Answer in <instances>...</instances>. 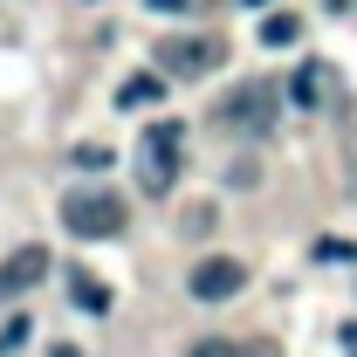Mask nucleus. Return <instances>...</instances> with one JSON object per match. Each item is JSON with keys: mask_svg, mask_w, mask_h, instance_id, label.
<instances>
[{"mask_svg": "<svg viewBox=\"0 0 357 357\" xmlns=\"http://www.w3.org/2000/svg\"><path fill=\"white\" fill-rule=\"evenodd\" d=\"M62 227L83 234V241H110V234H124V199L117 192H69L62 199Z\"/></svg>", "mask_w": 357, "mask_h": 357, "instance_id": "f257e3e1", "label": "nucleus"}, {"mask_svg": "<svg viewBox=\"0 0 357 357\" xmlns=\"http://www.w3.org/2000/svg\"><path fill=\"white\" fill-rule=\"evenodd\" d=\"M178 124H151V131L137 137V178H144V192H172V178H178Z\"/></svg>", "mask_w": 357, "mask_h": 357, "instance_id": "f03ea898", "label": "nucleus"}, {"mask_svg": "<svg viewBox=\"0 0 357 357\" xmlns=\"http://www.w3.org/2000/svg\"><path fill=\"white\" fill-rule=\"evenodd\" d=\"M275 110H282V96H275V83H241L234 96L220 103V124L234 137H268V124H275Z\"/></svg>", "mask_w": 357, "mask_h": 357, "instance_id": "7ed1b4c3", "label": "nucleus"}, {"mask_svg": "<svg viewBox=\"0 0 357 357\" xmlns=\"http://www.w3.org/2000/svg\"><path fill=\"white\" fill-rule=\"evenodd\" d=\"M220 55L227 48L213 42V35H165L158 42V76H206V69H220Z\"/></svg>", "mask_w": 357, "mask_h": 357, "instance_id": "20e7f679", "label": "nucleus"}, {"mask_svg": "<svg viewBox=\"0 0 357 357\" xmlns=\"http://www.w3.org/2000/svg\"><path fill=\"white\" fill-rule=\"evenodd\" d=\"M241 282H248V268L234 261V255H206V261L192 268V303H234Z\"/></svg>", "mask_w": 357, "mask_h": 357, "instance_id": "39448f33", "label": "nucleus"}, {"mask_svg": "<svg viewBox=\"0 0 357 357\" xmlns=\"http://www.w3.org/2000/svg\"><path fill=\"white\" fill-rule=\"evenodd\" d=\"M48 275V248H21L14 261H0V296H21Z\"/></svg>", "mask_w": 357, "mask_h": 357, "instance_id": "423d86ee", "label": "nucleus"}, {"mask_svg": "<svg viewBox=\"0 0 357 357\" xmlns=\"http://www.w3.org/2000/svg\"><path fill=\"white\" fill-rule=\"evenodd\" d=\"M69 296H76L89 316H103V310H110V289H103V282H96L89 268H69Z\"/></svg>", "mask_w": 357, "mask_h": 357, "instance_id": "0eeeda50", "label": "nucleus"}, {"mask_svg": "<svg viewBox=\"0 0 357 357\" xmlns=\"http://www.w3.org/2000/svg\"><path fill=\"white\" fill-rule=\"evenodd\" d=\"M158 96H165V76H131V83L117 89V103H124V110H151Z\"/></svg>", "mask_w": 357, "mask_h": 357, "instance_id": "6e6552de", "label": "nucleus"}, {"mask_svg": "<svg viewBox=\"0 0 357 357\" xmlns=\"http://www.w3.org/2000/svg\"><path fill=\"white\" fill-rule=\"evenodd\" d=\"M261 42L268 48H289V42H296V14H268V21H261Z\"/></svg>", "mask_w": 357, "mask_h": 357, "instance_id": "1a4fd4ad", "label": "nucleus"}, {"mask_svg": "<svg viewBox=\"0 0 357 357\" xmlns=\"http://www.w3.org/2000/svg\"><path fill=\"white\" fill-rule=\"evenodd\" d=\"M323 83H330V76H323V69H303V76H296V103H316V96H323Z\"/></svg>", "mask_w": 357, "mask_h": 357, "instance_id": "9d476101", "label": "nucleus"}, {"mask_svg": "<svg viewBox=\"0 0 357 357\" xmlns=\"http://www.w3.org/2000/svg\"><path fill=\"white\" fill-rule=\"evenodd\" d=\"M21 344H28V323H21V316H14V323H7V330H0V357H7V351H21Z\"/></svg>", "mask_w": 357, "mask_h": 357, "instance_id": "9b49d317", "label": "nucleus"}, {"mask_svg": "<svg viewBox=\"0 0 357 357\" xmlns=\"http://www.w3.org/2000/svg\"><path fill=\"white\" fill-rule=\"evenodd\" d=\"M192 357H241V351H227V344H199Z\"/></svg>", "mask_w": 357, "mask_h": 357, "instance_id": "f8f14e48", "label": "nucleus"}, {"mask_svg": "<svg viewBox=\"0 0 357 357\" xmlns=\"http://www.w3.org/2000/svg\"><path fill=\"white\" fill-rule=\"evenodd\" d=\"M151 7H158V14H185V0H151Z\"/></svg>", "mask_w": 357, "mask_h": 357, "instance_id": "ddd939ff", "label": "nucleus"}, {"mask_svg": "<svg viewBox=\"0 0 357 357\" xmlns=\"http://www.w3.org/2000/svg\"><path fill=\"white\" fill-rule=\"evenodd\" d=\"M344 344H351V351H357V323H344Z\"/></svg>", "mask_w": 357, "mask_h": 357, "instance_id": "4468645a", "label": "nucleus"}, {"mask_svg": "<svg viewBox=\"0 0 357 357\" xmlns=\"http://www.w3.org/2000/svg\"><path fill=\"white\" fill-rule=\"evenodd\" d=\"M241 357H275V351H268V344H255V351H241Z\"/></svg>", "mask_w": 357, "mask_h": 357, "instance_id": "2eb2a0df", "label": "nucleus"}, {"mask_svg": "<svg viewBox=\"0 0 357 357\" xmlns=\"http://www.w3.org/2000/svg\"><path fill=\"white\" fill-rule=\"evenodd\" d=\"M248 7H261V0H248Z\"/></svg>", "mask_w": 357, "mask_h": 357, "instance_id": "dca6fc26", "label": "nucleus"}]
</instances>
